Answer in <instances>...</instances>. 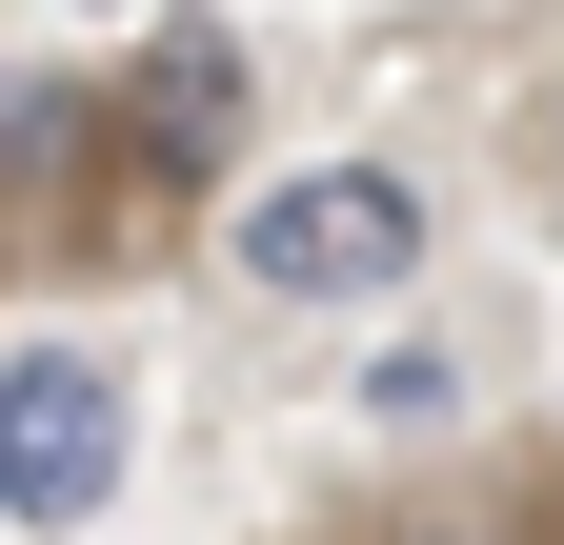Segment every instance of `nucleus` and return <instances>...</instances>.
Returning <instances> with one entry per match:
<instances>
[{
	"label": "nucleus",
	"mask_w": 564,
	"mask_h": 545,
	"mask_svg": "<svg viewBox=\"0 0 564 545\" xmlns=\"http://www.w3.org/2000/svg\"><path fill=\"white\" fill-rule=\"evenodd\" d=\"M403 263H423V182L403 162H303V182L242 202V284L262 303H403Z\"/></svg>",
	"instance_id": "nucleus-1"
},
{
	"label": "nucleus",
	"mask_w": 564,
	"mask_h": 545,
	"mask_svg": "<svg viewBox=\"0 0 564 545\" xmlns=\"http://www.w3.org/2000/svg\"><path fill=\"white\" fill-rule=\"evenodd\" d=\"M121 505V364L101 344H21L0 364V525H101Z\"/></svg>",
	"instance_id": "nucleus-2"
},
{
	"label": "nucleus",
	"mask_w": 564,
	"mask_h": 545,
	"mask_svg": "<svg viewBox=\"0 0 564 545\" xmlns=\"http://www.w3.org/2000/svg\"><path fill=\"white\" fill-rule=\"evenodd\" d=\"M223 142H242V41H223V21H162V41L121 61V101H101L121 223H162V202H182L202 162H223Z\"/></svg>",
	"instance_id": "nucleus-3"
},
{
	"label": "nucleus",
	"mask_w": 564,
	"mask_h": 545,
	"mask_svg": "<svg viewBox=\"0 0 564 545\" xmlns=\"http://www.w3.org/2000/svg\"><path fill=\"white\" fill-rule=\"evenodd\" d=\"M82 162H101V101H82V82H41V61H21V82H0V202H61Z\"/></svg>",
	"instance_id": "nucleus-4"
},
{
	"label": "nucleus",
	"mask_w": 564,
	"mask_h": 545,
	"mask_svg": "<svg viewBox=\"0 0 564 545\" xmlns=\"http://www.w3.org/2000/svg\"><path fill=\"white\" fill-rule=\"evenodd\" d=\"M544 545H564V505H544Z\"/></svg>",
	"instance_id": "nucleus-5"
}]
</instances>
